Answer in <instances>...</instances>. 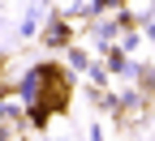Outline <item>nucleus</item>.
I'll use <instances>...</instances> for the list:
<instances>
[{
    "label": "nucleus",
    "mask_w": 155,
    "mask_h": 141,
    "mask_svg": "<svg viewBox=\"0 0 155 141\" xmlns=\"http://www.w3.org/2000/svg\"><path fill=\"white\" fill-rule=\"evenodd\" d=\"M69 107V77L56 69V64H43V81H39V94L30 103V120L35 124H48L56 111Z\"/></svg>",
    "instance_id": "obj_1"
},
{
    "label": "nucleus",
    "mask_w": 155,
    "mask_h": 141,
    "mask_svg": "<svg viewBox=\"0 0 155 141\" xmlns=\"http://www.w3.org/2000/svg\"><path fill=\"white\" fill-rule=\"evenodd\" d=\"M39 81H43V64H35V69H26V77H22V86H17V94H22V103H26V107L35 103V94H39Z\"/></svg>",
    "instance_id": "obj_2"
},
{
    "label": "nucleus",
    "mask_w": 155,
    "mask_h": 141,
    "mask_svg": "<svg viewBox=\"0 0 155 141\" xmlns=\"http://www.w3.org/2000/svg\"><path fill=\"white\" fill-rule=\"evenodd\" d=\"M43 38H48L52 47H65V43H69V26H65V22H56V17H52V26H48V34H43Z\"/></svg>",
    "instance_id": "obj_3"
}]
</instances>
